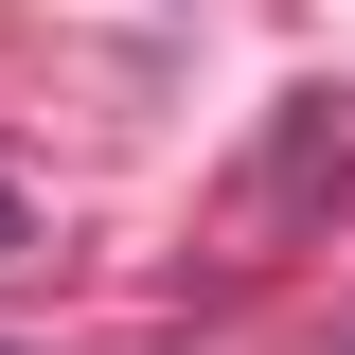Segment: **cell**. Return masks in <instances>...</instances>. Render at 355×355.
Returning a JSON list of instances; mask_svg holds the SVG:
<instances>
[{
  "instance_id": "1",
  "label": "cell",
  "mask_w": 355,
  "mask_h": 355,
  "mask_svg": "<svg viewBox=\"0 0 355 355\" xmlns=\"http://www.w3.org/2000/svg\"><path fill=\"white\" fill-rule=\"evenodd\" d=\"M0 249H18V178H0Z\"/></svg>"
}]
</instances>
